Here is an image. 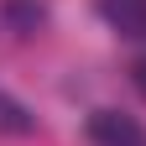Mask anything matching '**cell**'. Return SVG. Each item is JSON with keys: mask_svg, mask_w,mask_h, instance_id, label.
<instances>
[{"mask_svg": "<svg viewBox=\"0 0 146 146\" xmlns=\"http://www.w3.org/2000/svg\"><path fill=\"white\" fill-rule=\"evenodd\" d=\"M89 141H94V146H146V131L131 115H120V110H94Z\"/></svg>", "mask_w": 146, "mask_h": 146, "instance_id": "1", "label": "cell"}, {"mask_svg": "<svg viewBox=\"0 0 146 146\" xmlns=\"http://www.w3.org/2000/svg\"><path fill=\"white\" fill-rule=\"evenodd\" d=\"M104 16L120 36H146V0H104Z\"/></svg>", "mask_w": 146, "mask_h": 146, "instance_id": "2", "label": "cell"}, {"mask_svg": "<svg viewBox=\"0 0 146 146\" xmlns=\"http://www.w3.org/2000/svg\"><path fill=\"white\" fill-rule=\"evenodd\" d=\"M36 131V120H31V110L21 99H11L5 89H0V136H31Z\"/></svg>", "mask_w": 146, "mask_h": 146, "instance_id": "3", "label": "cell"}, {"mask_svg": "<svg viewBox=\"0 0 146 146\" xmlns=\"http://www.w3.org/2000/svg\"><path fill=\"white\" fill-rule=\"evenodd\" d=\"M131 78H136V89L146 94V58H136V63H131Z\"/></svg>", "mask_w": 146, "mask_h": 146, "instance_id": "4", "label": "cell"}]
</instances>
